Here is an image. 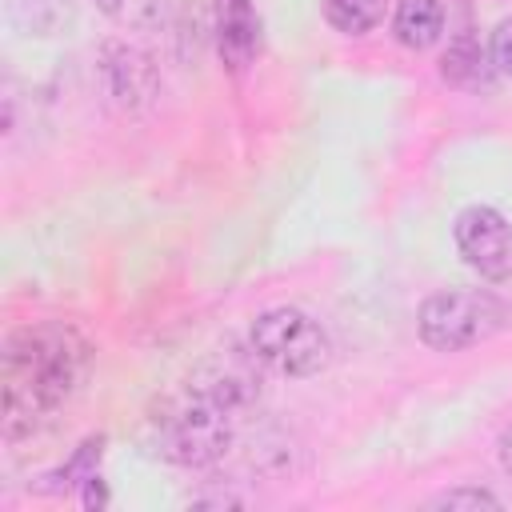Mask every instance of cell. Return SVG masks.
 Instances as JSON below:
<instances>
[{
	"mask_svg": "<svg viewBox=\"0 0 512 512\" xmlns=\"http://www.w3.org/2000/svg\"><path fill=\"white\" fill-rule=\"evenodd\" d=\"M452 236H456L464 264L476 268L484 280L512 276V224L496 208H488V204L464 208L452 224Z\"/></svg>",
	"mask_w": 512,
	"mask_h": 512,
	"instance_id": "5b68a950",
	"label": "cell"
},
{
	"mask_svg": "<svg viewBox=\"0 0 512 512\" xmlns=\"http://www.w3.org/2000/svg\"><path fill=\"white\" fill-rule=\"evenodd\" d=\"M492 56H484L480 52V44H476V36H456L452 44H448V52L440 56V72H444V80L448 84H456V88H488L492 84V64H488Z\"/></svg>",
	"mask_w": 512,
	"mask_h": 512,
	"instance_id": "9c48e42d",
	"label": "cell"
},
{
	"mask_svg": "<svg viewBox=\"0 0 512 512\" xmlns=\"http://www.w3.org/2000/svg\"><path fill=\"white\" fill-rule=\"evenodd\" d=\"M236 416L240 412L232 404H224L212 388H204L200 380H188L184 388L156 400L148 428H152V444L164 460L184 464V468H204L228 452Z\"/></svg>",
	"mask_w": 512,
	"mask_h": 512,
	"instance_id": "7a4b0ae2",
	"label": "cell"
},
{
	"mask_svg": "<svg viewBox=\"0 0 512 512\" xmlns=\"http://www.w3.org/2000/svg\"><path fill=\"white\" fill-rule=\"evenodd\" d=\"M216 48L228 72H244L260 52V16L252 0H220L216 4Z\"/></svg>",
	"mask_w": 512,
	"mask_h": 512,
	"instance_id": "52a82bcc",
	"label": "cell"
},
{
	"mask_svg": "<svg viewBox=\"0 0 512 512\" xmlns=\"http://www.w3.org/2000/svg\"><path fill=\"white\" fill-rule=\"evenodd\" d=\"M488 56H492V68H496L500 76H508V80H512V16H504V20L492 28Z\"/></svg>",
	"mask_w": 512,
	"mask_h": 512,
	"instance_id": "4fadbf2b",
	"label": "cell"
},
{
	"mask_svg": "<svg viewBox=\"0 0 512 512\" xmlns=\"http://www.w3.org/2000/svg\"><path fill=\"white\" fill-rule=\"evenodd\" d=\"M12 8L40 36H52L72 20V0H12Z\"/></svg>",
	"mask_w": 512,
	"mask_h": 512,
	"instance_id": "7c38bea8",
	"label": "cell"
},
{
	"mask_svg": "<svg viewBox=\"0 0 512 512\" xmlns=\"http://www.w3.org/2000/svg\"><path fill=\"white\" fill-rule=\"evenodd\" d=\"M96 8L116 20L120 28H136V32H152L164 28L176 12V0H96Z\"/></svg>",
	"mask_w": 512,
	"mask_h": 512,
	"instance_id": "30bf717a",
	"label": "cell"
},
{
	"mask_svg": "<svg viewBox=\"0 0 512 512\" xmlns=\"http://www.w3.org/2000/svg\"><path fill=\"white\" fill-rule=\"evenodd\" d=\"M324 20L344 36H364L384 20V0H324Z\"/></svg>",
	"mask_w": 512,
	"mask_h": 512,
	"instance_id": "8fae6325",
	"label": "cell"
},
{
	"mask_svg": "<svg viewBox=\"0 0 512 512\" xmlns=\"http://www.w3.org/2000/svg\"><path fill=\"white\" fill-rule=\"evenodd\" d=\"M496 452H500V468L512 476V424L500 432V444H496Z\"/></svg>",
	"mask_w": 512,
	"mask_h": 512,
	"instance_id": "9a60e30c",
	"label": "cell"
},
{
	"mask_svg": "<svg viewBox=\"0 0 512 512\" xmlns=\"http://www.w3.org/2000/svg\"><path fill=\"white\" fill-rule=\"evenodd\" d=\"M432 504H436V508H480V504L496 508L500 500H496L488 488H452V492H440Z\"/></svg>",
	"mask_w": 512,
	"mask_h": 512,
	"instance_id": "5bb4252c",
	"label": "cell"
},
{
	"mask_svg": "<svg viewBox=\"0 0 512 512\" xmlns=\"http://www.w3.org/2000/svg\"><path fill=\"white\" fill-rule=\"evenodd\" d=\"M392 32L404 48H432L444 32V4L440 0H396Z\"/></svg>",
	"mask_w": 512,
	"mask_h": 512,
	"instance_id": "ba28073f",
	"label": "cell"
},
{
	"mask_svg": "<svg viewBox=\"0 0 512 512\" xmlns=\"http://www.w3.org/2000/svg\"><path fill=\"white\" fill-rule=\"evenodd\" d=\"M248 348L264 368H272L280 376H312L332 356V340L320 328V320H312L308 312L288 308V304L268 308L252 320Z\"/></svg>",
	"mask_w": 512,
	"mask_h": 512,
	"instance_id": "277c9868",
	"label": "cell"
},
{
	"mask_svg": "<svg viewBox=\"0 0 512 512\" xmlns=\"http://www.w3.org/2000/svg\"><path fill=\"white\" fill-rule=\"evenodd\" d=\"M88 372V340L60 324H24L4 340V436L20 440L48 424L80 388Z\"/></svg>",
	"mask_w": 512,
	"mask_h": 512,
	"instance_id": "6da1fadb",
	"label": "cell"
},
{
	"mask_svg": "<svg viewBox=\"0 0 512 512\" xmlns=\"http://www.w3.org/2000/svg\"><path fill=\"white\" fill-rule=\"evenodd\" d=\"M508 320V308L484 288H444L420 304V340L436 352H460L496 336Z\"/></svg>",
	"mask_w": 512,
	"mask_h": 512,
	"instance_id": "3957f363",
	"label": "cell"
},
{
	"mask_svg": "<svg viewBox=\"0 0 512 512\" xmlns=\"http://www.w3.org/2000/svg\"><path fill=\"white\" fill-rule=\"evenodd\" d=\"M100 76L108 88V100H116L120 108L136 112L156 96V68L152 60L128 44V40H108L100 48Z\"/></svg>",
	"mask_w": 512,
	"mask_h": 512,
	"instance_id": "8992f818",
	"label": "cell"
}]
</instances>
